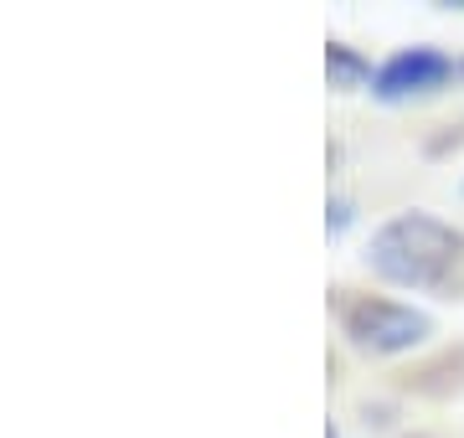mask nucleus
<instances>
[{"instance_id":"1","label":"nucleus","mask_w":464,"mask_h":438,"mask_svg":"<svg viewBox=\"0 0 464 438\" xmlns=\"http://www.w3.org/2000/svg\"><path fill=\"white\" fill-rule=\"evenodd\" d=\"M464 263V233L433 212H398L366 243V269L392 289H444Z\"/></svg>"},{"instance_id":"2","label":"nucleus","mask_w":464,"mask_h":438,"mask_svg":"<svg viewBox=\"0 0 464 438\" xmlns=\"http://www.w3.org/2000/svg\"><path fill=\"white\" fill-rule=\"evenodd\" d=\"M341 325L356 351L366 356H402L423 346L433 336V315L418 309V304H402V300H382V294H362V300H346L341 309Z\"/></svg>"},{"instance_id":"3","label":"nucleus","mask_w":464,"mask_h":438,"mask_svg":"<svg viewBox=\"0 0 464 438\" xmlns=\"http://www.w3.org/2000/svg\"><path fill=\"white\" fill-rule=\"evenodd\" d=\"M454 78H464L459 57L444 47H429V42H418V47H398L387 62L377 68V93L382 103H408V99H433V93H444Z\"/></svg>"},{"instance_id":"4","label":"nucleus","mask_w":464,"mask_h":438,"mask_svg":"<svg viewBox=\"0 0 464 438\" xmlns=\"http://www.w3.org/2000/svg\"><path fill=\"white\" fill-rule=\"evenodd\" d=\"M325 78H331V88H341V93H362V88L377 83V68H372V57H362L356 47L331 42V47H325Z\"/></svg>"},{"instance_id":"5","label":"nucleus","mask_w":464,"mask_h":438,"mask_svg":"<svg viewBox=\"0 0 464 438\" xmlns=\"http://www.w3.org/2000/svg\"><path fill=\"white\" fill-rule=\"evenodd\" d=\"M325 227H331V233H346V227H351V202H341V196H335L331 212H325Z\"/></svg>"},{"instance_id":"6","label":"nucleus","mask_w":464,"mask_h":438,"mask_svg":"<svg viewBox=\"0 0 464 438\" xmlns=\"http://www.w3.org/2000/svg\"><path fill=\"white\" fill-rule=\"evenodd\" d=\"M325 438H341V433H335V428H325Z\"/></svg>"},{"instance_id":"7","label":"nucleus","mask_w":464,"mask_h":438,"mask_svg":"<svg viewBox=\"0 0 464 438\" xmlns=\"http://www.w3.org/2000/svg\"><path fill=\"white\" fill-rule=\"evenodd\" d=\"M459 68H464V57H459Z\"/></svg>"},{"instance_id":"8","label":"nucleus","mask_w":464,"mask_h":438,"mask_svg":"<svg viewBox=\"0 0 464 438\" xmlns=\"http://www.w3.org/2000/svg\"><path fill=\"white\" fill-rule=\"evenodd\" d=\"M459 196H464V186H459Z\"/></svg>"}]
</instances>
